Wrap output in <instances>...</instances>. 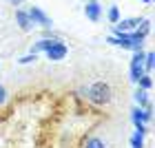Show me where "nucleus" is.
I'll list each match as a JSON object with an SVG mask.
<instances>
[{
	"mask_svg": "<svg viewBox=\"0 0 155 148\" xmlns=\"http://www.w3.org/2000/svg\"><path fill=\"white\" fill-rule=\"evenodd\" d=\"M36 51H45L49 60L58 62V60H62V58L69 53V49H67V44H64L60 38H42V40H38L36 44H33V49H31V53H36Z\"/></svg>",
	"mask_w": 155,
	"mask_h": 148,
	"instance_id": "nucleus-1",
	"label": "nucleus"
},
{
	"mask_svg": "<svg viewBox=\"0 0 155 148\" xmlns=\"http://www.w3.org/2000/svg\"><path fill=\"white\" fill-rule=\"evenodd\" d=\"M87 100L95 106H104L111 102V86L107 82H95L87 88Z\"/></svg>",
	"mask_w": 155,
	"mask_h": 148,
	"instance_id": "nucleus-2",
	"label": "nucleus"
},
{
	"mask_svg": "<svg viewBox=\"0 0 155 148\" xmlns=\"http://www.w3.org/2000/svg\"><path fill=\"white\" fill-rule=\"evenodd\" d=\"M144 73H146L144 71V53L142 51H135V55H133V60H131V80L137 82Z\"/></svg>",
	"mask_w": 155,
	"mask_h": 148,
	"instance_id": "nucleus-3",
	"label": "nucleus"
},
{
	"mask_svg": "<svg viewBox=\"0 0 155 148\" xmlns=\"http://www.w3.org/2000/svg\"><path fill=\"white\" fill-rule=\"evenodd\" d=\"M27 13H29V18H31L33 24H40V27H45V29H49V27H51V18H49L47 13L40 9V7H31Z\"/></svg>",
	"mask_w": 155,
	"mask_h": 148,
	"instance_id": "nucleus-4",
	"label": "nucleus"
},
{
	"mask_svg": "<svg viewBox=\"0 0 155 148\" xmlns=\"http://www.w3.org/2000/svg\"><path fill=\"white\" fill-rule=\"evenodd\" d=\"M84 16H87L91 22H97V20L102 18V7L97 0H89L87 5H84Z\"/></svg>",
	"mask_w": 155,
	"mask_h": 148,
	"instance_id": "nucleus-5",
	"label": "nucleus"
},
{
	"mask_svg": "<svg viewBox=\"0 0 155 148\" xmlns=\"http://www.w3.org/2000/svg\"><path fill=\"white\" fill-rule=\"evenodd\" d=\"M140 22H142V18H126V20H120V22H115V27H113V33L133 31V29H137Z\"/></svg>",
	"mask_w": 155,
	"mask_h": 148,
	"instance_id": "nucleus-6",
	"label": "nucleus"
},
{
	"mask_svg": "<svg viewBox=\"0 0 155 148\" xmlns=\"http://www.w3.org/2000/svg\"><path fill=\"white\" fill-rule=\"evenodd\" d=\"M131 117H133V124H151V108H133L131 113Z\"/></svg>",
	"mask_w": 155,
	"mask_h": 148,
	"instance_id": "nucleus-7",
	"label": "nucleus"
},
{
	"mask_svg": "<svg viewBox=\"0 0 155 148\" xmlns=\"http://www.w3.org/2000/svg\"><path fill=\"white\" fill-rule=\"evenodd\" d=\"M16 24H18L22 31H31V27H33L31 18H29V13L22 11V9H18V11H16Z\"/></svg>",
	"mask_w": 155,
	"mask_h": 148,
	"instance_id": "nucleus-8",
	"label": "nucleus"
},
{
	"mask_svg": "<svg viewBox=\"0 0 155 148\" xmlns=\"http://www.w3.org/2000/svg\"><path fill=\"white\" fill-rule=\"evenodd\" d=\"M135 102H137L142 108H151V100H149V95H146L144 88H137V91H135Z\"/></svg>",
	"mask_w": 155,
	"mask_h": 148,
	"instance_id": "nucleus-9",
	"label": "nucleus"
},
{
	"mask_svg": "<svg viewBox=\"0 0 155 148\" xmlns=\"http://www.w3.org/2000/svg\"><path fill=\"white\" fill-rule=\"evenodd\" d=\"M135 84H137L140 88H144V91H149V88H153V80H151V75H146V73H144L142 77H140V80H137Z\"/></svg>",
	"mask_w": 155,
	"mask_h": 148,
	"instance_id": "nucleus-10",
	"label": "nucleus"
},
{
	"mask_svg": "<svg viewBox=\"0 0 155 148\" xmlns=\"http://www.w3.org/2000/svg\"><path fill=\"white\" fill-rule=\"evenodd\" d=\"M131 148H144V135L142 133H133V137H131Z\"/></svg>",
	"mask_w": 155,
	"mask_h": 148,
	"instance_id": "nucleus-11",
	"label": "nucleus"
},
{
	"mask_svg": "<svg viewBox=\"0 0 155 148\" xmlns=\"http://www.w3.org/2000/svg\"><path fill=\"white\" fill-rule=\"evenodd\" d=\"M84 148H107V144H104V139H100V137H91V139H87Z\"/></svg>",
	"mask_w": 155,
	"mask_h": 148,
	"instance_id": "nucleus-12",
	"label": "nucleus"
},
{
	"mask_svg": "<svg viewBox=\"0 0 155 148\" xmlns=\"http://www.w3.org/2000/svg\"><path fill=\"white\" fill-rule=\"evenodd\" d=\"M153 64H155L153 53H144V71H146V73H151V71H153Z\"/></svg>",
	"mask_w": 155,
	"mask_h": 148,
	"instance_id": "nucleus-13",
	"label": "nucleus"
},
{
	"mask_svg": "<svg viewBox=\"0 0 155 148\" xmlns=\"http://www.w3.org/2000/svg\"><path fill=\"white\" fill-rule=\"evenodd\" d=\"M107 16H109V20H111V22H120V9H117V7L113 5V7H111V9H109V13H107Z\"/></svg>",
	"mask_w": 155,
	"mask_h": 148,
	"instance_id": "nucleus-14",
	"label": "nucleus"
},
{
	"mask_svg": "<svg viewBox=\"0 0 155 148\" xmlns=\"http://www.w3.org/2000/svg\"><path fill=\"white\" fill-rule=\"evenodd\" d=\"M36 58H38V55L31 53V55H25V58H20L18 62H20V64H29V62H36Z\"/></svg>",
	"mask_w": 155,
	"mask_h": 148,
	"instance_id": "nucleus-15",
	"label": "nucleus"
},
{
	"mask_svg": "<svg viewBox=\"0 0 155 148\" xmlns=\"http://www.w3.org/2000/svg\"><path fill=\"white\" fill-rule=\"evenodd\" d=\"M5 102H7V88L2 86V84H0V106H2Z\"/></svg>",
	"mask_w": 155,
	"mask_h": 148,
	"instance_id": "nucleus-16",
	"label": "nucleus"
},
{
	"mask_svg": "<svg viewBox=\"0 0 155 148\" xmlns=\"http://www.w3.org/2000/svg\"><path fill=\"white\" fill-rule=\"evenodd\" d=\"M9 2H11V5H22L25 0H9Z\"/></svg>",
	"mask_w": 155,
	"mask_h": 148,
	"instance_id": "nucleus-17",
	"label": "nucleus"
},
{
	"mask_svg": "<svg viewBox=\"0 0 155 148\" xmlns=\"http://www.w3.org/2000/svg\"><path fill=\"white\" fill-rule=\"evenodd\" d=\"M142 2H146V5H149V2H151V0H142Z\"/></svg>",
	"mask_w": 155,
	"mask_h": 148,
	"instance_id": "nucleus-18",
	"label": "nucleus"
}]
</instances>
